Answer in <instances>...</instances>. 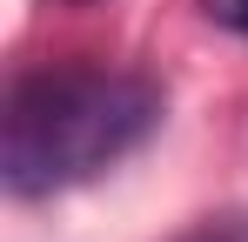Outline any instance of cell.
Instances as JSON below:
<instances>
[{
	"label": "cell",
	"mask_w": 248,
	"mask_h": 242,
	"mask_svg": "<svg viewBox=\"0 0 248 242\" xmlns=\"http://www.w3.org/2000/svg\"><path fill=\"white\" fill-rule=\"evenodd\" d=\"M161 121V87L114 68H47V74L14 81L7 94V141H0V175L7 195L34 202L81 189L101 168L134 155Z\"/></svg>",
	"instance_id": "obj_1"
},
{
	"label": "cell",
	"mask_w": 248,
	"mask_h": 242,
	"mask_svg": "<svg viewBox=\"0 0 248 242\" xmlns=\"http://www.w3.org/2000/svg\"><path fill=\"white\" fill-rule=\"evenodd\" d=\"M181 242H248V215H215L202 229H188Z\"/></svg>",
	"instance_id": "obj_2"
},
{
	"label": "cell",
	"mask_w": 248,
	"mask_h": 242,
	"mask_svg": "<svg viewBox=\"0 0 248 242\" xmlns=\"http://www.w3.org/2000/svg\"><path fill=\"white\" fill-rule=\"evenodd\" d=\"M208 20H221L228 34L248 40V0H208Z\"/></svg>",
	"instance_id": "obj_3"
},
{
	"label": "cell",
	"mask_w": 248,
	"mask_h": 242,
	"mask_svg": "<svg viewBox=\"0 0 248 242\" xmlns=\"http://www.w3.org/2000/svg\"><path fill=\"white\" fill-rule=\"evenodd\" d=\"M61 7H94V0H61Z\"/></svg>",
	"instance_id": "obj_4"
}]
</instances>
